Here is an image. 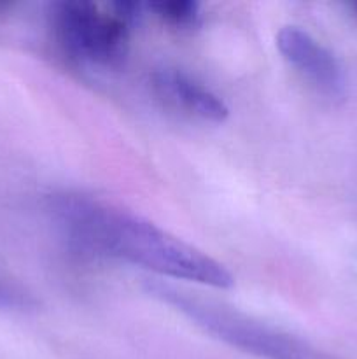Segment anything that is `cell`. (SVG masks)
Here are the masks:
<instances>
[{
    "mask_svg": "<svg viewBox=\"0 0 357 359\" xmlns=\"http://www.w3.org/2000/svg\"><path fill=\"white\" fill-rule=\"evenodd\" d=\"M21 304H23L21 298L18 297L13 290H9L6 284L0 283V307L13 309V307H20Z\"/></svg>",
    "mask_w": 357,
    "mask_h": 359,
    "instance_id": "52a82bcc",
    "label": "cell"
},
{
    "mask_svg": "<svg viewBox=\"0 0 357 359\" xmlns=\"http://www.w3.org/2000/svg\"><path fill=\"white\" fill-rule=\"evenodd\" d=\"M139 13L135 2L63 0L52 7V37L63 55L79 65L118 69L128 55Z\"/></svg>",
    "mask_w": 357,
    "mask_h": 359,
    "instance_id": "7a4b0ae2",
    "label": "cell"
},
{
    "mask_svg": "<svg viewBox=\"0 0 357 359\" xmlns=\"http://www.w3.org/2000/svg\"><path fill=\"white\" fill-rule=\"evenodd\" d=\"M153 93L174 111L205 123H224L230 116L226 102L196 77L174 67L150 74Z\"/></svg>",
    "mask_w": 357,
    "mask_h": 359,
    "instance_id": "5b68a950",
    "label": "cell"
},
{
    "mask_svg": "<svg viewBox=\"0 0 357 359\" xmlns=\"http://www.w3.org/2000/svg\"><path fill=\"white\" fill-rule=\"evenodd\" d=\"M276 48L282 58L326 97H340L345 90V74L338 58L300 27H284L276 35Z\"/></svg>",
    "mask_w": 357,
    "mask_h": 359,
    "instance_id": "277c9868",
    "label": "cell"
},
{
    "mask_svg": "<svg viewBox=\"0 0 357 359\" xmlns=\"http://www.w3.org/2000/svg\"><path fill=\"white\" fill-rule=\"evenodd\" d=\"M158 20L177 30H195L202 25V9L196 2L189 0H161L149 4Z\"/></svg>",
    "mask_w": 357,
    "mask_h": 359,
    "instance_id": "8992f818",
    "label": "cell"
},
{
    "mask_svg": "<svg viewBox=\"0 0 357 359\" xmlns=\"http://www.w3.org/2000/svg\"><path fill=\"white\" fill-rule=\"evenodd\" d=\"M352 9L356 11V14H357V2H354V4H352Z\"/></svg>",
    "mask_w": 357,
    "mask_h": 359,
    "instance_id": "ba28073f",
    "label": "cell"
},
{
    "mask_svg": "<svg viewBox=\"0 0 357 359\" xmlns=\"http://www.w3.org/2000/svg\"><path fill=\"white\" fill-rule=\"evenodd\" d=\"M56 228L74 249L142 266L158 276L227 290L230 270L158 224L83 193H58L48 202Z\"/></svg>",
    "mask_w": 357,
    "mask_h": 359,
    "instance_id": "6da1fadb",
    "label": "cell"
},
{
    "mask_svg": "<svg viewBox=\"0 0 357 359\" xmlns=\"http://www.w3.org/2000/svg\"><path fill=\"white\" fill-rule=\"evenodd\" d=\"M146 291L220 342L259 359H326L308 344L224 305L191 297L170 284L147 280Z\"/></svg>",
    "mask_w": 357,
    "mask_h": 359,
    "instance_id": "3957f363",
    "label": "cell"
}]
</instances>
